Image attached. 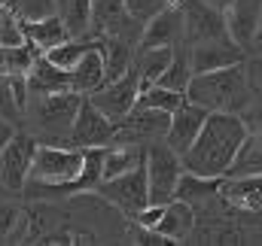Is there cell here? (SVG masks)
I'll use <instances>...</instances> for the list:
<instances>
[{
  "label": "cell",
  "instance_id": "cell-23",
  "mask_svg": "<svg viewBox=\"0 0 262 246\" xmlns=\"http://www.w3.org/2000/svg\"><path fill=\"white\" fill-rule=\"evenodd\" d=\"M98 49H101V58H104V82L119 79V76L131 67V46H128L125 37L104 34V37L98 40Z\"/></svg>",
  "mask_w": 262,
  "mask_h": 246
},
{
  "label": "cell",
  "instance_id": "cell-2",
  "mask_svg": "<svg viewBox=\"0 0 262 246\" xmlns=\"http://www.w3.org/2000/svg\"><path fill=\"white\" fill-rule=\"evenodd\" d=\"M250 82H247V70L244 61L229 64L220 70H207V73H192L186 82L183 97L189 104L204 107L207 113H244L247 104L253 101L250 94Z\"/></svg>",
  "mask_w": 262,
  "mask_h": 246
},
{
  "label": "cell",
  "instance_id": "cell-39",
  "mask_svg": "<svg viewBox=\"0 0 262 246\" xmlns=\"http://www.w3.org/2000/svg\"><path fill=\"white\" fill-rule=\"evenodd\" d=\"M204 3H210V6H216V9H226V6H229V0H204Z\"/></svg>",
  "mask_w": 262,
  "mask_h": 246
},
{
  "label": "cell",
  "instance_id": "cell-8",
  "mask_svg": "<svg viewBox=\"0 0 262 246\" xmlns=\"http://www.w3.org/2000/svg\"><path fill=\"white\" fill-rule=\"evenodd\" d=\"M177 9H180V24H183V43L186 46L229 37L223 9H216V6H210L204 0H180Z\"/></svg>",
  "mask_w": 262,
  "mask_h": 246
},
{
  "label": "cell",
  "instance_id": "cell-17",
  "mask_svg": "<svg viewBox=\"0 0 262 246\" xmlns=\"http://www.w3.org/2000/svg\"><path fill=\"white\" fill-rule=\"evenodd\" d=\"M25 88H28V94L67 91V88H70V70L55 67L43 52H37L34 61H31V67L25 70ZM70 91H73V88H70Z\"/></svg>",
  "mask_w": 262,
  "mask_h": 246
},
{
  "label": "cell",
  "instance_id": "cell-4",
  "mask_svg": "<svg viewBox=\"0 0 262 246\" xmlns=\"http://www.w3.org/2000/svg\"><path fill=\"white\" fill-rule=\"evenodd\" d=\"M79 164H82V149L58 146V143H43V146L37 143L25 185H37V188H46V191L61 188L79 174Z\"/></svg>",
  "mask_w": 262,
  "mask_h": 246
},
{
  "label": "cell",
  "instance_id": "cell-32",
  "mask_svg": "<svg viewBox=\"0 0 262 246\" xmlns=\"http://www.w3.org/2000/svg\"><path fill=\"white\" fill-rule=\"evenodd\" d=\"M183 91H171L165 85H149L137 94V104L134 107H149V110H165V113H174L180 104H183Z\"/></svg>",
  "mask_w": 262,
  "mask_h": 246
},
{
  "label": "cell",
  "instance_id": "cell-37",
  "mask_svg": "<svg viewBox=\"0 0 262 246\" xmlns=\"http://www.w3.org/2000/svg\"><path fill=\"white\" fill-rule=\"evenodd\" d=\"M244 70H247V82H250V88L262 94V52L253 58V61L244 64Z\"/></svg>",
  "mask_w": 262,
  "mask_h": 246
},
{
  "label": "cell",
  "instance_id": "cell-16",
  "mask_svg": "<svg viewBox=\"0 0 262 246\" xmlns=\"http://www.w3.org/2000/svg\"><path fill=\"white\" fill-rule=\"evenodd\" d=\"M241 61H244V49L238 43H232L229 37L204 40V43H195L189 49V70L192 73H207V70H220V67Z\"/></svg>",
  "mask_w": 262,
  "mask_h": 246
},
{
  "label": "cell",
  "instance_id": "cell-29",
  "mask_svg": "<svg viewBox=\"0 0 262 246\" xmlns=\"http://www.w3.org/2000/svg\"><path fill=\"white\" fill-rule=\"evenodd\" d=\"M189 76H192V70H189V46H186V43H183V46L177 43V46H174V58L168 64V70L159 76L156 85H165V88H171V91H186Z\"/></svg>",
  "mask_w": 262,
  "mask_h": 246
},
{
  "label": "cell",
  "instance_id": "cell-11",
  "mask_svg": "<svg viewBox=\"0 0 262 246\" xmlns=\"http://www.w3.org/2000/svg\"><path fill=\"white\" fill-rule=\"evenodd\" d=\"M34 149H37V140L31 134H12L0 146V185L6 191H21L25 188Z\"/></svg>",
  "mask_w": 262,
  "mask_h": 246
},
{
  "label": "cell",
  "instance_id": "cell-36",
  "mask_svg": "<svg viewBox=\"0 0 262 246\" xmlns=\"http://www.w3.org/2000/svg\"><path fill=\"white\" fill-rule=\"evenodd\" d=\"M241 119L247 125V131H262V101H250L247 110L241 113Z\"/></svg>",
  "mask_w": 262,
  "mask_h": 246
},
{
  "label": "cell",
  "instance_id": "cell-18",
  "mask_svg": "<svg viewBox=\"0 0 262 246\" xmlns=\"http://www.w3.org/2000/svg\"><path fill=\"white\" fill-rule=\"evenodd\" d=\"M21 31H25V40H28L31 46H37L40 52H46V49L64 43L67 37H70L58 12L43 15V18H21Z\"/></svg>",
  "mask_w": 262,
  "mask_h": 246
},
{
  "label": "cell",
  "instance_id": "cell-27",
  "mask_svg": "<svg viewBox=\"0 0 262 246\" xmlns=\"http://www.w3.org/2000/svg\"><path fill=\"white\" fill-rule=\"evenodd\" d=\"M220 183H223V177H198V174L183 170L180 180H177L174 198H180V201H186V204H198V201L213 198V194L220 191Z\"/></svg>",
  "mask_w": 262,
  "mask_h": 246
},
{
  "label": "cell",
  "instance_id": "cell-35",
  "mask_svg": "<svg viewBox=\"0 0 262 246\" xmlns=\"http://www.w3.org/2000/svg\"><path fill=\"white\" fill-rule=\"evenodd\" d=\"M122 3H125V12H128V18L134 24L149 21L156 12H162L168 6V0H122Z\"/></svg>",
  "mask_w": 262,
  "mask_h": 246
},
{
  "label": "cell",
  "instance_id": "cell-41",
  "mask_svg": "<svg viewBox=\"0 0 262 246\" xmlns=\"http://www.w3.org/2000/svg\"><path fill=\"white\" fill-rule=\"evenodd\" d=\"M168 3H174V6H177V3H180V0H168Z\"/></svg>",
  "mask_w": 262,
  "mask_h": 246
},
{
  "label": "cell",
  "instance_id": "cell-19",
  "mask_svg": "<svg viewBox=\"0 0 262 246\" xmlns=\"http://www.w3.org/2000/svg\"><path fill=\"white\" fill-rule=\"evenodd\" d=\"M104 85V58H101V49L98 43L73 64L70 70V88L79 91V94H92L95 88Z\"/></svg>",
  "mask_w": 262,
  "mask_h": 246
},
{
  "label": "cell",
  "instance_id": "cell-25",
  "mask_svg": "<svg viewBox=\"0 0 262 246\" xmlns=\"http://www.w3.org/2000/svg\"><path fill=\"white\" fill-rule=\"evenodd\" d=\"M262 174V131H247L238 155L232 158V167L226 170V177H253Z\"/></svg>",
  "mask_w": 262,
  "mask_h": 246
},
{
  "label": "cell",
  "instance_id": "cell-1",
  "mask_svg": "<svg viewBox=\"0 0 262 246\" xmlns=\"http://www.w3.org/2000/svg\"><path fill=\"white\" fill-rule=\"evenodd\" d=\"M244 137L247 125L238 113H207L192 146L180 155V164L198 177H226Z\"/></svg>",
  "mask_w": 262,
  "mask_h": 246
},
{
  "label": "cell",
  "instance_id": "cell-12",
  "mask_svg": "<svg viewBox=\"0 0 262 246\" xmlns=\"http://www.w3.org/2000/svg\"><path fill=\"white\" fill-rule=\"evenodd\" d=\"M171 122V113L165 110H149V107H134L131 113H125L119 122H116V137L113 143H156L165 137Z\"/></svg>",
  "mask_w": 262,
  "mask_h": 246
},
{
  "label": "cell",
  "instance_id": "cell-40",
  "mask_svg": "<svg viewBox=\"0 0 262 246\" xmlns=\"http://www.w3.org/2000/svg\"><path fill=\"white\" fill-rule=\"evenodd\" d=\"M256 40H262V21H259V37H256Z\"/></svg>",
  "mask_w": 262,
  "mask_h": 246
},
{
  "label": "cell",
  "instance_id": "cell-31",
  "mask_svg": "<svg viewBox=\"0 0 262 246\" xmlns=\"http://www.w3.org/2000/svg\"><path fill=\"white\" fill-rule=\"evenodd\" d=\"M92 46H95V40H85V37H67L64 43H58V46L46 49L43 55L55 64V67H61V70H73V64L79 61Z\"/></svg>",
  "mask_w": 262,
  "mask_h": 246
},
{
  "label": "cell",
  "instance_id": "cell-26",
  "mask_svg": "<svg viewBox=\"0 0 262 246\" xmlns=\"http://www.w3.org/2000/svg\"><path fill=\"white\" fill-rule=\"evenodd\" d=\"M174 58V49H140V58H137V82H140V91L143 88H149V85H156L159 82V76L168 70V64Z\"/></svg>",
  "mask_w": 262,
  "mask_h": 246
},
{
  "label": "cell",
  "instance_id": "cell-34",
  "mask_svg": "<svg viewBox=\"0 0 262 246\" xmlns=\"http://www.w3.org/2000/svg\"><path fill=\"white\" fill-rule=\"evenodd\" d=\"M25 31H21V18L15 15L12 6H6L0 12V46H25Z\"/></svg>",
  "mask_w": 262,
  "mask_h": 246
},
{
  "label": "cell",
  "instance_id": "cell-20",
  "mask_svg": "<svg viewBox=\"0 0 262 246\" xmlns=\"http://www.w3.org/2000/svg\"><path fill=\"white\" fill-rule=\"evenodd\" d=\"M128 24L131 18L122 0H92V28L98 31V37H104V34L125 37Z\"/></svg>",
  "mask_w": 262,
  "mask_h": 246
},
{
  "label": "cell",
  "instance_id": "cell-10",
  "mask_svg": "<svg viewBox=\"0 0 262 246\" xmlns=\"http://www.w3.org/2000/svg\"><path fill=\"white\" fill-rule=\"evenodd\" d=\"M116 137V122L107 119L85 94L79 101V110H76V119L70 125V134H67V143L76 146V149H89V146H110Z\"/></svg>",
  "mask_w": 262,
  "mask_h": 246
},
{
  "label": "cell",
  "instance_id": "cell-28",
  "mask_svg": "<svg viewBox=\"0 0 262 246\" xmlns=\"http://www.w3.org/2000/svg\"><path fill=\"white\" fill-rule=\"evenodd\" d=\"M58 15L70 37H85L92 31V0H64L58 6Z\"/></svg>",
  "mask_w": 262,
  "mask_h": 246
},
{
  "label": "cell",
  "instance_id": "cell-14",
  "mask_svg": "<svg viewBox=\"0 0 262 246\" xmlns=\"http://www.w3.org/2000/svg\"><path fill=\"white\" fill-rule=\"evenodd\" d=\"M204 119H207V110H204V107L183 101V104L171 113V122H168V131H165L162 143H165L168 149H174L177 155H183V152L192 146V140L198 137Z\"/></svg>",
  "mask_w": 262,
  "mask_h": 246
},
{
  "label": "cell",
  "instance_id": "cell-21",
  "mask_svg": "<svg viewBox=\"0 0 262 246\" xmlns=\"http://www.w3.org/2000/svg\"><path fill=\"white\" fill-rule=\"evenodd\" d=\"M104 149L107 146H89L82 149V164H79V174L70 180L61 188H52V191H64V194H73V191H95L98 183H101V167H104Z\"/></svg>",
  "mask_w": 262,
  "mask_h": 246
},
{
  "label": "cell",
  "instance_id": "cell-15",
  "mask_svg": "<svg viewBox=\"0 0 262 246\" xmlns=\"http://www.w3.org/2000/svg\"><path fill=\"white\" fill-rule=\"evenodd\" d=\"M183 43V24H180V9L168 3L162 12H156L149 21H143L140 31V49H174Z\"/></svg>",
  "mask_w": 262,
  "mask_h": 246
},
{
  "label": "cell",
  "instance_id": "cell-24",
  "mask_svg": "<svg viewBox=\"0 0 262 246\" xmlns=\"http://www.w3.org/2000/svg\"><path fill=\"white\" fill-rule=\"evenodd\" d=\"M220 194L238 207L256 210L262 207V174L253 177H226V183H220Z\"/></svg>",
  "mask_w": 262,
  "mask_h": 246
},
{
  "label": "cell",
  "instance_id": "cell-6",
  "mask_svg": "<svg viewBox=\"0 0 262 246\" xmlns=\"http://www.w3.org/2000/svg\"><path fill=\"white\" fill-rule=\"evenodd\" d=\"M143 167H146V198L149 204H168L177 191V180L183 174V164H180V155L174 149H168L165 143H149L146 149V158H143Z\"/></svg>",
  "mask_w": 262,
  "mask_h": 246
},
{
  "label": "cell",
  "instance_id": "cell-3",
  "mask_svg": "<svg viewBox=\"0 0 262 246\" xmlns=\"http://www.w3.org/2000/svg\"><path fill=\"white\" fill-rule=\"evenodd\" d=\"M79 101H82V94L70 91V88L67 91H49V94H28L21 116H28L31 128L46 143L67 146V134H70L73 119H76Z\"/></svg>",
  "mask_w": 262,
  "mask_h": 246
},
{
  "label": "cell",
  "instance_id": "cell-7",
  "mask_svg": "<svg viewBox=\"0 0 262 246\" xmlns=\"http://www.w3.org/2000/svg\"><path fill=\"white\" fill-rule=\"evenodd\" d=\"M110 207H116L119 213H125L128 219H134L143 207H149V198H146V167L137 164L125 174H116L110 180H101L95 188Z\"/></svg>",
  "mask_w": 262,
  "mask_h": 246
},
{
  "label": "cell",
  "instance_id": "cell-5",
  "mask_svg": "<svg viewBox=\"0 0 262 246\" xmlns=\"http://www.w3.org/2000/svg\"><path fill=\"white\" fill-rule=\"evenodd\" d=\"M134 222L140 228H149L152 234L165 237L168 243H183L189 234H192V225H195V213H192V204L180 201V198H171L168 204H149L143 207Z\"/></svg>",
  "mask_w": 262,
  "mask_h": 246
},
{
  "label": "cell",
  "instance_id": "cell-30",
  "mask_svg": "<svg viewBox=\"0 0 262 246\" xmlns=\"http://www.w3.org/2000/svg\"><path fill=\"white\" fill-rule=\"evenodd\" d=\"M25 240V210L9 201L0 198V243H18Z\"/></svg>",
  "mask_w": 262,
  "mask_h": 246
},
{
  "label": "cell",
  "instance_id": "cell-9",
  "mask_svg": "<svg viewBox=\"0 0 262 246\" xmlns=\"http://www.w3.org/2000/svg\"><path fill=\"white\" fill-rule=\"evenodd\" d=\"M137 94H140V82H137V67L131 64L119 79L104 82L101 88H95V91H92V94H85V97H89V101H92V104H95L107 119L119 122L125 113L134 110Z\"/></svg>",
  "mask_w": 262,
  "mask_h": 246
},
{
  "label": "cell",
  "instance_id": "cell-22",
  "mask_svg": "<svg viewBox=\"0 0 262 246\" xmlns=\"http://www.w3.org/2000/svg\"><path fill=\"white\" fill-rule=\"evenodd\" d=\"M25 101H28V88H25V73H0V119L6 122H21L25 113Z\"/></svg>",
  "mask_w": 262,
  "mask_h": 246
},
{
  "label": "cell",
  "instance_id": "cell-38",
  "mask_svg": "<svg viewBox=\"0 0 262 246\" xmlns=\"http://www.w3.org/2000/svg\"><path fill=\"white\" fill-rule=\"evenodd\" d=\"M12 134H15V125L6 122V119H0V146H3V143L12 137Z\"/></svg>",
  "mask_w": 262,
  "mask_h": 246
},
{
  "label": "cell",
  "instance_id": "cell-13",
  "mask_svg": "<svg viewBox=\"0 0 262 246\" xmlns=\"http://www.w3.org/2000/svg\"><path fill=\"white\" fill-rule=\"evenodd\" d=\"M226 18V34L232 43H238L241 49L253 46L259 37V21H262V0H229V6L223 9Z\"/></svg>",
  "mask_w": 262,
  "mask_h": 246
},
{
  "label": "cell",
  "instance_id": "cell-42",
  "mask_svg": "<svg viewBox=\"0 0 262 246\" xmlns=\"http://www.w3.org/2000/svg\"><path fill=\"white\" fill-rule=\"evenodd\" d=\"M256 43H259V52H262V40H256Z\"/></svg>",
  "mask_w": 262,
  "mask_h": 246
},
{
  "label": "cell",
  "instance_id": "cell-33",
  "mask_svg": "<svg viewBox=\"0 0 262 246\" xmlns=\"http://www.w3.org/2000/svg\"><path fill=\"white\" fill-rule=\"evenodd\" d=\"M37 49H31V43L25 46H0V73L12 76V73H25L34 61Z\"/></svg>",
  "mask_w": 262,
  "mask_h": 246
}]
</instances>
